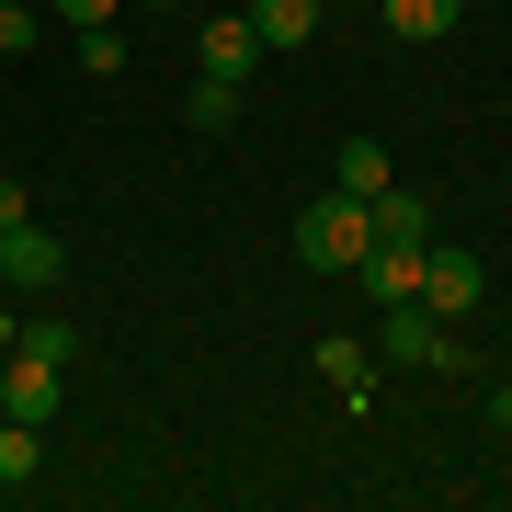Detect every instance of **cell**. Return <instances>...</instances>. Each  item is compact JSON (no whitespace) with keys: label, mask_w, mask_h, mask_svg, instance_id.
Masks as SVG:
<instances>
[{"label":"cell","mask_w":512,"mask_h":512,"mask_svg":"<svg viewBox=\"0 0 512 512\" xmlns=\"http://www.w3.org/2000/svg\"><path fill=\"white\" fill-rule=\"evenodd\" d=\"M365 251H376V205L365 194L330 183L319 205H296V262H308V274H353Z\"/></svg>","instance_id":"1"},{"label":"cell","mask_w":512,"mask_h":512,"mask_svg":"<svg viewBox=\"0 0 512 512\" xmlns=\"http://www.w3.org/2000/svg\"><path fill=\"white\" fill-rule=\"evenodd\" d=\"M376 365H433V376H467V342H456L433 308H421V296H399V308H387V330H376Z\"/></svg>","instance_id":"2"},{"label":"cell","mask_w":512,"mask_h":512,"mask_svg":"<svg viewBox=\"0 0 512 512\" xmlns=\"http://www.w3.org/2000/svg\"><path fill=\"white\" fill-rule=\"evenodd\" d=\"M478 296H490V262H478L467 239H433V251H421V308L467 330V308H478Z\"/></svg>","instance_id":"3"},{"label":"cell","mask_w":512,"mask_h":512,"mask_svg":"<svg viewBox=\"0 0 512 512\" xmlns=\"http://www.w3.org/2000/svg\"><path fill=\"white\" fill-rule=\"evenodd\" d=\"M262 57H274V46L251 35V12H217V0L194 12V69H205V80H251Z\"/></svg>","instance_id":"4"},{"label":"cell","mask_w":512,"mask_h":512,"mask_svg":"<svg viewBox=\"0 0 512 512\" xmlns=\"http://www.w3.org/2000/svg\"><path fill=\"white\" fill-rule=\"evenodd\" d=\"M57 399H69V365H57V353H35V342H12V365H0V410L12 421H57Z\"/></svg>","instance_id":"5"},{"label":"cell","mask_w":512,"mask_h":512,"mask_svg":"<svg viewBox=\"0 0 512 512\" xmlns=\"http://www.w3.org/2000/svg\"><path fill=\"white\" fill-rule=\"evenodd\" d=\"M57 274H69V239H57V228H35V217H23V228H0V285L46 296Z\"/></svg>","instance_id":"6"},{"label":"cell","mask_w":512,"mask_h":512,"mask_svg":"<svg viewBox=\"0 0 512 512\" xmlns=\"http://www.w3.org/2000/svg\"><path fill=\"white\" fill-rule=\"evenodd\" d=\"M421 251H433V239H421ZM421 251H410V239H376V251L353 262V274H365V296H387V308H399V296H421Z\"/></svg>","instance_id":"7"},{"label":"cell","mask_w":512,"mask_h":512,"mask_svg":"<svg viewBox=\"0 0 512 512\" xmlns=\"http://www.w3.org/2000/svg\"><path fill=\"white\" fill-rule=\"evenodd\" d=\"M251 35L274 46V57H296V46L319 35V0H251Z\"/></svg>","instance_id":"8"},{"label":"cell","mask_w":512,"mask_h":512,"mask_svg":"<svg viewBox=\"0 0 512 512\" xmlns=\"http://www.w3.org/2000/svg\"><path fill=\"white\" fill-rule=\"evenodd\" d=\"M319 387H342V399L365 410V387H376V353H365V342H342V330H330V342H319Z\"/></svg>","instance_id":"9"},{"label":"cell","mask_w":512,"mask_h":512,"mask_svg":"<svg viewBox=\"0 0 512 512\" xmlns=\"http://www.w3.org/2000/svg\"><path fill=\"white\" fill-rule=\"evenodd\" d=\"M330 183H342V194H365V205H376L387 183H399V171H387V148H376V137H342V160H330Z\"/></svg>","instance_id":"10"},{"label":"cell","mask_w":512,"mask_h":512,"mask_svg":"<svg viewBox=\"0 0 512 512\" xmlns=\"http://www.w3.org/2000/svg\"><path fill=\"white\" fill-rule=\"evenodd\" d=\"M387 12V35L399 46H433V35H456V0H376Z\"/></svg>","instance_id":"11"},{"label":"cell","mask_w":512,"mask_h":512,"mask_svg":"<svg viewBox=\"0 0 512 512\" xmlns=\"http://www.w3.org/2000/svg\"><path fill=\"white\" fill-rule=\"evenodd\" d=\"M35 467H46V433H35V421H12V410H0V490H23Z\"/></svg>","instance_id":"12"},{"label":"cell","mask_w":512,"mask_h":512,"mask_svg":"<svg viewBox=\"0 0 512 512\" xmlns=\"http://www.w3.org/2000/svg\"><path fill=\"white\" fill-rule=\"evenodd\" d=\"M183 126H194V137H228V126H239V80H194Z\"/></svg>","instance_id":"13"},{"label":"cell","mask_w":512,"mask_h":512,"mask_svg":"<svg viewBox=\"0 0 512 512\" xmlns=\"http://www.w3.org/2000/svg\"><path fill=\"white\" fill-rule=\"evenodd\" d=\"M376 239H410V251H421V239H433V205L387 183V194H376Z\"/></svg>","instance_id":"14"},{"label":"cell","mask_w":512,"mask_h":512,"mask_svg":"<svg viewBox=\"0 0 512 512\" xmlns=\"http://www.w3.org/2000/svg\"><path fill=\"white\" fill-rule=\"evenodd\" d=\"M126 23H80V69H92V80H126Z\"/></svg>","instance_id":"15"},{"label":"cell","mask_w":512,"mask_h":512,"mask_svg":"<svg viewBox=\"0 0 512 512\" xmlns=\"http://www.w3.org/2000/svg\"><path fill=\"white\" fill-rule=\"evenodd\" d=\"M35 46V12H23V0H0V57H23Z\"/></svg>","instance_id":"16"},{"label":"cell","mask_w":512,"mask_h":512,"mask_svg":"<svg viewBox=\"0 0 512 512\" xmlns=\"http://www.w3.org/2000/svg\"><path fill=\"white\" fill-rule=\"evenodd\" d=\"M23 217H35V194H23L12 171H0V228H23Z\"/></svg>","instance_id":"17"},{"label":"cell","mask_w":512,"mask_h":512,"mask_svg":"<svg viewBox=\"0 0 512 512\" xmlns=\"http://www.w3.org/2000/svg\"><path fill=\"white\" fill-rule=\"evenodd\" d=\"M126 0H57V23H114Z\"/></svg>","instance_id":"18"},{"label":"cell","mask_w":512,"mask_h":512,"mask_svg":"<svg viewBox=\"0 0 512 512\" xmlns=\"http://www.w3.org/2000/svg\"><path fill=\"white\" fill-rule=\"evenodd\" d=\"M490 421H501V433H512V376H490Z\"/></svg>","instance_id":"19"},{"label":"cell","mask_w":512,"mask_h":512,"mask_svg":"<svg viewBox=\"0 0 512 512\" xmlns=\"http://www.w3.org/2000/svg\"><path fill=\"white\" fill-rule=\"evenodd\" d=\"M137 12H205V0H137Z\"/></svg>","instance_id":"20"},{"label":"cell","mask_w":512,"mask_h":512,"mask_svg":"<svg viewBox=\"0 0 512 512\" xmlns=\"http://www.w3.org/2000/svg\"><path fill=\"white\" fill-rule=\"evenodd\" d=\"M0 365H12V353H0Z\"/></svg>","instance_id":"21"}]
</instances>
